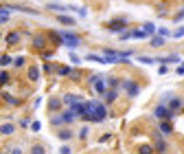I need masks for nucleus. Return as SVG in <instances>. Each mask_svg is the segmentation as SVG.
<instances>
[{
  "instance_id": "nucleus-1",
  "label": "nucleus",
  "mask_w": 184,
  "mask_h": 154,
  "mask_svg": "<svg viewBox=\"0 0 184 154\" xmlns=\"http://www.w3.org/2000/svg\"><path fill=\"white\" fill-rule=\"evenodd\" d=\"M107 117V110L99 101H90V104H84V119H90V121H101Z\"/></svg>"
},
{
  "instance_id": "nucleus-2",
  "label": "nucleus",
  "mask_w": 184,
  "mask_h": 154,
  "mask_svg": "<svg viewBox=\"0 0 184 154\" xmlns=\"http://www.w3.org/2000/svg\"><path fill=\"white\" fill-rule=\"evenodd\" d=\"M90 86L97 90L99 95H103V93H107V88H105V84H103V79H101L99 75H92L90 77Z\"/></svg>"
},
{
  "instance_id": "nucleus-3",
  "label": "nucleus",
  "mask_w": 184,
  "mask_h": 154,
  "mask_svg": "<svg viewBox=\"0 0 184 154\" xmlns=\"http://www.w3.org/2000/svg\"><path fill=\"white\" fill-rule=\"evenodd\" d=\"M61 40H64V44H66L68 49H75V46H79V38L77 35H72V33H61Z\"/></svg>"
},
{
  "instance_id": "nucleus-4",
  "label": "nucleus",
  "mask_w": 184,
  "mask_h": 154,
  "mask_svg": "<svg viewBox=\"0 0 184 154\" xmlns=\"http://www.w3.org/2000/svg\"><path fill=\"white\" fill-rule=\"evenodd\" d=\"M156 117H160V119H169V117H173V112L167 110L164 106H158V108H156Z\"/></svg>"
},
{
  "instance_id": "nucleus-5",
  "label": "nucleus",
  "mask_w": 184,
  "mask_h": 154,
  "mask_svg": "<svg viewBox=\"0 0 184 154\" xmlns=\"http://www.w3.org/2000/svg\"><path fill=\"white\" fill-rule=\"evenodd\" d=\"M64 101H66V104H68V106H70V108H77V106H79V104H81V101H79V97H77V95H66V97H64Z\"/></svg>"
},
{
  "instance_id": "nucleus-6",
  "label": "nucleus",
  "mask_w": 184,
  "mask_h": 154,
  "mask_svg": "<svg viewBox=\"0 0 184 154\" xmlns=\"http://www.w3.org/2000/svg\"><path fill=\"white\" fill-rule=\"evenodd\" d=\"M123 86H125V90H127L130 95H138V86L134 84V81H130V79H127V81H123Z\"/></svg>"
},
{
  "instance_id": "nucleus-7",
  "label": "nucleus",
  "mask_w": 184,
  "mask_h": 154,
  "mask_svg": "<svg viewBox=\"0 0 184 154\" xmlns=\"http://www.w3.org/2000/svg\"><path fill=\"white\" fill-rule=\"evenodd\" d=\"M61 119L66 121V123H70V121H75V119H77V112H75V110L70 108V110H66V112L61 115Z\"/></svg>"
},
{
  "instance_id": "nucleus-8",
  "label": "nucleus",
  "mask_w": 184,
  "mask_h": 154,
  "mask_svg": "<svg viewBox=\"0 0 184 154\" xmlns=\"http://www.w3.org/2000/svg\"><path fill=\"white\" fill-rule=\"evenodd\" d=\"M13 125L11 123H5V125H0V134H13Z\"/></svg>"
},
{
  "instance_id": "nucleus-9",
  "label": "nucleus",
  "mask_w": 184,
  "mask_h": 154,
  "mask_svg": "<svg viewBox=\"0 0 184 154\" xmlns=\"http://www.w3.org/2000/svg\"><path fill=\"white\" fill-rule=\"evenodd\" d=\"M29 77H31V79L35 81V79H38V77H40V70H38V68H35V66H31V68H29Z\"/></svg>"
},
{
  "instance_id": "nucleus-10",
  "label": "nucleus",
  "mask_w": 184,
  "mask_h": 154,
  "mask_svg": "<svg viewBox=\"0 0 184 154\" xmlns=\"http://www.w3.org/2000/svg\"><path fill=\"white\" fill-rule=\"evenodd\" d=\"M33 44H35L38 49H42V46H44V38H42V35H35V38H33Z\"/></svg>"
},
{
  "instance_id": "nucleus-11",
  "label": "nucleus",
  "mask_w": 184,
  "mask_h": 154,
  "mask_svg": "<svg viewBox=\"0 0 184 154\" xmlns=\"http://www.w3.org/2000/svg\"><path fill=\"white\" fill-rule=\"evenodd\" d=\"M59 22H61V24H70V26L75 24V20H72V18H68V15H59Z\"/></svg>"
},
{
  "instance_id": "nucleus-12",
  "label": "nucleus",
  "mask_w": 184,
  "mask_h": 154,
  "mask_svg": "<svg viewBox=\"0 0 184 154\" xmlns=\"http://www.w3.org/2000/svg\"><path fill=\"white\" fill-rule=\"evenodd\" d=\"M143 31H145V33H147V35H149V33H153V31H156V26H153V24H151V22H147V24H145V26H143Z\"/></svg>"
},
{
  "instance_id": "nucleus-13",
  "label": "nucleus",
  "mask_w": 184,
  "mask_h": 154,
  "mask_svg": "<svg viewBox=\"0 0 184 154\" xmlns=\"http://www.w3.org/2000/svg\"><path fill=\"white\" fill-rule=\"evenodd\" d=\"M123 29V22H112L110 24V31H121Z\"/></svg>"
},
{
  "instance_id": "nucleus-14",
  "label": "nucleus",
  "mask_w": 184,
  "mask_h": 154,
  "mask_svg": "<svg viewBox=\"0 0 184 154\" xmlns=\"http://www.w3.org/2000/svg\"><path fill=\"white\" fill-rule=\"evenodd\" d=\"M116 95H118L116 90H107V95H105V97H107V101H116Z\"/></svg>"
},
{
  "instance_id": "nucleus-15",
  "label": "nucleus",
  "mask_w": 184,
  "mask_h": 154,
  "mask_svg": "<svg viewBox=\"0 0 184 154\" xmlns=\"http://www.w3.org/2000/svg\"><path fill=\"white\" fill-rule=\"evenodd\" d=\"M132 38H138V40H143V38H147V33H145V31H132Z\"/></svg>"
},
{
  "instance_id": "nucleus-16",
  "label": "nucleus",
  "mask_w": 184,
  "mask_h": 154,
  "mask_svg": "<svg viewBox=\"0 0 184 154\" xmlns=\"http://www.w3.org/2000/svg\"><path fill=\"white\" fill-rule=\"evenodd\" d=\"M48 9H55V11H64L66 7H64V5H57V2H51V5H48Z\"/></svg>"
},
{
  "instance_id": "nucleus-17",
  "label": "nucleus",
  "mask_w": 184,
  "mask_h": 154,
  "mask_svg": "<svg viewBox=\"0 0 184 154\" xmlns=\"http://www.w3.org/2000/svg\"><path fill=\"white\" fill-rule=\"evenodd\" d=\"M7 42H9V44H15V42H18V33H9Z\"/></svg>"
},
{
  "instance_id": "nucleus-18",
  "label": "nucleus",
  "mask_w": 184,
  "mask_h": 154,
  "mask_svg": "<svg viewBox=\"0 0 184 154\" xmlns=\"http://www.w3.org/2000/svg\"><path fill=\"white\" fill-rule=\"evenodd\" d=\"M162 38H151V46H162Z\"/></svg>"
},
{
  "instance_id": "nucleus-19",
  "label": "nucleus",
  "mask_w": 184,
  "mask_h": 154,
  "mask_svg": "<svg viewBox=\"0 0 184 154\" xmlns=\"http://www.w3.org/2000/svg\"><path fill=\"white\" fill-rule=\"evenodd\" d=\"M48 108H51V110H57V108H59V99H53V101L48 104Z\"/></svg>"
},
{
  "instance_id": "nucleus-20",
  "label": "nucleus",
  "mask_w": 184,
  "mask_h": 154,
  "mask_svg": "<svg viewBox=\"0 0 184 154\" xmlns=\"http://www.w3.org/2000/svg\"><path fill=\"white\" fill-rule=\"evenodd\" d=\"M138 62H143V64H156V60H151V57H138Z\"/></svg>"
},
{
  "instance_id": "nucleus-21",
  "label": "nucleus",
  "mask_w": 184,
  "mask_h": 154,
  "mask_svg": "<svg viewBox=\"0 0 184 154\" xmlns=\"http://www.w3.org/2000/svg\"><path fill=\"white\" fill-rule=\"evenodd\" d=\"M59 139H64V141L70 139V130H61V132H59Z\"/></svg>"
},
{
  "instance_id": "nucleus-22",
  "label": "nucleus",
  "mask_w": 184,
  "mask_h": 154,
  "mask_svg": "<svg viewBox=\"0 0 184 154\" xmlns=\"http://www.w3.org/2000/svg\"><path fill=\"white\" fill-rule=\"evenodd\" d=\"M178 108H180V99H173L171 101V110H178Z\"/></svg>"
},
{
  "instance_id": "nucleus-23",
  "label": "nucleus",
  "mask_w": 184,
  "mask_h": 154,
  "mask_svg": "<svg viewBox=\"0 0 184 154\" xmlns=\"http://www.w3.org/2000/svg\"><path fill=\"white\" fill-rule=\"evenodd\" d=\"M79 137H81V139H86V137H88V128H86V125L79 130Z\"/></svg>"
},
{
  "instance_id": "nucleus-24",
  "label": "nucleus",
  "mask_w": 184,
  "mask_h": 154,
  "mask_svg": "<svg viewBox=\"0 0 184 154\" xmlns=\"http://www.w3.org/2000/svg\"><path fill=\"white\" fill-rule=\"evenodd\" d=\"M160 130L169 134V132H171V125H169V123H162V125H160Z\"/></svg>"
},
{
  "instance_id": "nucleus-25",
  "label": "nucleus",
  "mask_w": 184,
  "mask_h": 154,
  "mask_svg": "<svg viewBox=\"0 0 184 154\" xmlns=\"http://www.w3.org/2000/svg\"><path fill=\"white\" fill-rule=\"evenodd\" d=\"M33 154H44V148H42V145H35V148H33Z\"/></svg>"
},
{
  "instance_id": "nucleus-26",
  "label": "nucleus",
  "mask_w": 184,
  "mask_h": 154,
  "mask_svg": "<svg viewBox=\"0 0 184 154\" xmlns=\"http://www.w3.org/2000/svg\"><path fill=\"white\" fill-rule=\"evenodd\" d=\"M13 64H15V66H22V64H24V57H15Z\"/></svg>"
},
{
  "instance_id": "nucleus-27",
  "label": "nucleus",
  "mask_w": 184,
  "mask_h": 154,
  "mask_svg": "<svg viewBox=\"0 0 184 154\" xmlns=\"http://www.w3.org/2000/svg\"><path fill=\"white\" fill-rule=\"evenodd\" d=\"M140 154H151V148H147V145H143V148H140Z\"/></svg>"
},
{
  "instance_id": "nucleus-28",
  "label": "nucleus",
  "mask_w": 184,
  "mask_h": 154,
  "mask_svg": "<svg viewBox=\"0 0 184 154\" xmlns=\"http://www.w3.org/2000/svg\"><path fill=\"white\" fill-rule=\"evenodd\" d=\"M7 79H9V75H7V73H0V84H5Z\"/></svg>"
},
{
  "instance_id": "nucleus-29",
  "label": "nucleus",
  "mask_w": 184,
  "mask_h": 154,
  "mask_svg": "<svg viewBox=\"0 0 184 154\" xmlns=\"http://www.w3.org/2000/svg\"><path fill=\"white\" fill-rule=\"evenodd\" d=\"M182 35H184V29H178L176 33H173V38H182Z\"/></svg>"
},
{
  "instance_id": "nucleus-30",
  "label": "nucleus",
  "mask_w": 184,
  "mask_h": 154,
  "mask_svg": "<svg viewBox=\"0 0 184 154\" xmlns=\"http://www.w3.org/2000/svg\"><path fill=\"white\" fill-rule=\"evenodd\" d=\"M11 62H13V60L9 57V55H5V57H2V64H11Z\"/></svg>"
},
{
  "instance_id": "nucleus-31",
  "label": "nucleus",
  "mask_w": 184,
  "mask_h": 154,
  "mask_svg": "<svg viewBox=\"0 0 184 154\" xmlns=\"http://www.w3.org/2000/svg\"><path fill=\"white\" fill-rule=\"evenodd\" d=\"M11 154H22V152H20V150H13V152H11Z\"/></svg>"
},
{
  "instance_id": "nucleus-32",
  "label": "nucleus",
  "mask_w": 184,
  "mask_h": 154,
  "mask_svg": "<svg viewBox=\"0 0 184 154\" xmlns=\"http://www.w3.org/2000/svg\"><path fill=\"white\" fill-rule=\"evenodd\" d=\"M180 73H184V66H180Z\"/></svg>"
},
{
  "instance_id": "nucleus-33",
  "label": "nucleus",
  "mask_w": 184,
  "mask_h": 154,
  "mask_svg": "<svg viewBox=\"0 0 184 154\" xmlns=\"http://www.w3.org/2000/svg\"><path fill=\"white\" fill-rule=\"evenodd\" d=\"M0 66H2V57H0Z\"/></svg>"
}]
</instances>
